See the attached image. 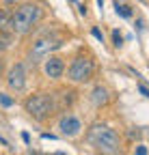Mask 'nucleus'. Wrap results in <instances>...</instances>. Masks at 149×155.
I'll use <instances>...</instances> for the list:
<instances>
[{
    "label": "nucleus",
    "instance_id": "f257e3e1",
    "mask_svg": "<svg viewBox=\"0 0 149 155\" xmlns=\"http://www.w3.org/2000/svg\"><path fill=\"white\" fill-rule=\"evenodd\" d=\"M86 140L100 155H125L121 136L108 125H102V123L91 125L86 131Z\"/></svg>",
    "mask_w": 149,
    "mask_h": 155
},
{
    "label": "nucleus",
    "instance_id": "f03ea898",
    "mask_svg": "<svg viewBox=\"0 0 149 155\" xmlns=\"http://www.w3.org/2000/svg\"><path fill=\"white\" fill-rule=\"evenodd\" d=\"M39 19H41V9H39V5H32V2L20 5V7L13 11L11 32H13V35H28V32L37 26Z\"/></svg>",
    "mask_w": 149,
    "mask_h": 155
},
{
    "label": "nucleus",
    "instance_id": "7ed1b4c3",
    "mask_svg": "<svg viewBox=\"0 0 149 155\" xmlns=\"http://www.w3.org/2000/svg\"><path fill=\"white\" fill-rule=\"evenodd\" d=\"M24 110L32 116L35 121H48L50 116L56 112V101H54V95L50 93H37L30 95L28 99L24 101Z\"/></svg>",
    "mask_w": 149,
    "mask_h": 155
},
{
    "label": "nucleus",
    "instance_id": "20e7f679",
    "mask_svg": "<svg viewBox=\"0 0 149 155\" xmlns=\"http://www.w3.org/2000/svg\"><path fill=\"white\" fill-rule=\"evenodd\" d=\"M93 71H95V65L89 56H76L71 61L69 69H67V80L73 82V84H84L93 78Z\"/></svg>",
    "mask_w": 149,
    "mask_h": 155
},
{
    "label": "nucleus",
    "instance_id": "39448f33",
    "mask_svg": "<svg viewBox=\"0 0 149 155\" xmlns=\"http://www.w3.org/2000/svg\"><path fill=\"white\" fill-rule=\"evenodd\" d=\"M56 48H61V37H56L54 32L41 35V37L32 43V48H30V61L37 63V61H41V58H48L50 52L56 50Z\"/></svg>",
    "mask_w": 149,
    "mask_h": 155
},
{
    "label": "nucleus",
    "instance_id": "423d86ee",
    "mask_svg": "<svg viewBox=\"0 0 149 155\" xmlns=\"http://www.w3.org/2000/svg\"><path fill=\"white\" fill-rule=\"evenodd\" d=\"M7 84H9V88L15 91V93H22V91L26 88V69H24L22 63H17V65H13V67L9 69V73H7Z\"/></svg>",
    "mask_w": 149,
    "mask_h": 155
},
{
    "label": "nucleus",
    "instance_id": "0eeeda50",
    "mask_svg": "<svg viewBox=\"0 0 149 155\" xmlns=\"http://www.w3.org/2000/svg\"><path fill=\"white\" fill-rule=\"evenodd\" d=\"M59 131L63 136H67V138H73V136H78L82 131V121L78 119L76 114H63L59 119Z\"/></svg>",
    "mask_w": 149,
    "mask_h": 155
},
{
    "label": "nucleus",
    "instance_id": "6e6552de",
    "mask_svg": "<svg viewBox=\"0 0 149 155\" xmlns=\"http://www.w3.org/2000/svg\"><path fill=\"white\" fill-rule=\"evenodd\" d=\"M43 71H46V75L50 78V80H59V78H63V73H65L63 58H59V56H48V61L43 63Z\"/></svg>",
    "mask_w": 149,
    "mask_h": 155
},
{
    "label": "nucleus",
    "instance_id": "1a4fd4ad",
    "mask_svg": "<svg viewBox=\"0 0 149 155\" xmlns=\"http://www.w3.org/2000/svg\"><path fill=\"white\" fill-rule=\"evenodd\" d=\"M91 101H93V106L95 108H102V106H106L108 101H110V97H108V91L104 88V86H95L91 91Z\"/></svg>",
    "mask_w": 149,
    "mask_h": 155
},
{
    "label": "nucleus",
    "instance_id": "9d476101",
    "mask_svg": "<svg viewBox=\"0 0 149 155\" xmlns=\"http://www.w3.org/2000/svg\"><path fill=\"white\" fill-rule=\"evenodd\" d=\"M115 11H117V15H121V17H132V11H130V7L127 5H123V2H119V0H117V2H115Z\"/></svg>",
    "mask_w": 149,
    "mask_h": 155
},
{
    "label": "nucleus",
    "instance_id": "9b49d317",
    "mask_svg": "<svg viewBox=\"0 0 149 155\" xmlns=\"http://www.w3.org/2000/svg\"><path fill=\"white\" fill-rule=\"evenodd\" d=\"M11 39H13V32H2L0 30V50H9L11 48Z\"/></svg>",
    "mask_w": 149,
    "mask_h": 155
},
{
    "label": "nucleus",
    "instance_id": "f8f14e48",
    "mask_svg": "<svg viewBox=\"0 0 149 155\" xmlns=\"http://www.w3.org/2000/svg\"><path fill=\"white\" fill-rule=\"evenodd\" d=\"M13 104H15V99H13V97L5 95V93H0V106H5V108H11Z\"/></svg>",
    "mask_w": 149,
    "mask_h": 155
},
{
    "label": "nucleus",
    "instance_id": "ddd939ff",
    "mask_svg": "<svg viewBox=\"0 0 149 155\" xmlns=\"http://www.w3.org/2000/svg\"><path fill=\"white\" fill-rule=\"evenodd\" d=\"M113 39H115V45H117V48H119V45H121V41H123V37L119 35V30H115V32H113Z\"/></svg>",
    "mask_w": 149,
    "mask_h": 155
},
{
    "label": "nucleus",
    "instance_id": "4468645a",
    "mask_svg": "<svg viewBox=\"0 0 149 155\" xmlns=\"http://www.w3.org/2000/svg\"><path fill=\"white\" fill-rule=\"evenodd\" d=\"M134 155H147V147L138 144V147H136V151H134Z\"/></svg>",
    "mask_w": 149,
    "mask_h": 155
},
{
    "label": "nucleus",
    "instance_id": "2eb2a0df",
    "mask_svg": "<svg viewBox=\"0 0 149 155\" xmlns=\"http://www.w3.org/2000/svg\"><path fill=\"white\" fill-rule=\"evenodd\" d=\"M138 91H141V93H143L145 97H149V88H147L145 84H138Z\"/></svg>",
    "mask_w": 149,
    "mask_h": 155
},
{
    "label": "nucleus",
    "instance_id": "dca6fc26",
    "mask_svg": "<svg viewBox=\"0 0 149 155\" xmlns=\"http://www.w3.org/2000/svg\"><path fill=\"white\" fill-rule=\"evenodd\" d=\"M93 37H95V39H100V41H104V35H102L97 28H93Z\"/></svg>",
    "mask_w": 149,
    "mask_h": 155
},
{
    "label": "nucleus",
    "instance_id": "f3484780",
    "mask_svg": "<svg viewBox=\"0 0 149 155\" xmlns=\"http://www.w3.org/2000/svg\"><path fill=\"white\" fill-rule=\"evenodd\" d=\"M22 140H24V142H26V144H28V142H30V136H28V134H26V131H24V134H22Z\"/></svg>",
    "mask_w": 149,
    "mask_h": 155
},
{
    "label": "nucleus",
    "instance_id": "a211bd4d",
    "mask_svg": "<svg viewBox=\"0 0 149 155\" xmlns=\"http://www.w3.org/2000/svg\"><path fill=\"white\" fill-rule=\"evenodd\" d=\"M7 5H13V2H20V0H5Z\"/></svg>",
    "mask_w": 149,
    "mask_h": 155
},
{
    "label": "nucleus",
    "instance_id": "6ab92c4d",
    "mask_svg": "<svg viewBox=\"0 0 149 155\" xmlns=\"http://www.w3.org/2000/svg\"><path fill=\"white\" fill-rule=\"evenodd\" d=\"M2 15H5V11H2V9H0V22H2Z\"/></svg>",
    "mask_w": 149,
    "mask_h": 155
},
{
    "label": "nucleus",
    "instance_id": "aec40b11",
    "mask_svg": "<svg viewBox=\"0 0 149 155\" xmlns=\"http://www.w3.org/2000/svg\"><path fill=\"white\" fill-rule=\"evenodd\" d=\"M97 5H100V7H102V5H104V0H97Z\"/></svg>",
    "mask_w": 149,
    "mask_h": 155
},
{
    "label": "nucleus",
    "instance_id": "412c9836",
    "mask_svg": "<svg viewBox=\"0 0 149 155\" xmlns=\"http://www.w3.org/2000/svg\"><path fill=\"white\" fill-rule=\"evenodd\" d=\"M0 73H2V61H0Z\"/></svg>",
    "mask_w": 149,
    "mask_h": 155
}]
</instances>
